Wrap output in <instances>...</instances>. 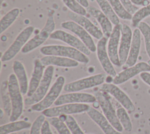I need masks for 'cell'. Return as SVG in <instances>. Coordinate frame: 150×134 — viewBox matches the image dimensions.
Instances as JSON below:
<instances>
[{
	"label": "cell",
	"mask_w": 150,
	"mask_h": 134,
	"mask_svg": "<svg viewBox=\"0 0 150 134\" xmlns=\"http://www.w3.org/2000/svg\"><path fill=\"white\" fill-rule=\"evenodd\" d=\"M125 9L132 15L139 9L138 6L134 5L131 0H120Z\"/></svg>",
	"instance_id": "8d00e7d4"
},
{
	"label": "cell",
	"mask_w": 150,
	"mask_h": 134,
	"mask_svg": "<svg viewBox=\"0 0 150 134\" xmlns=\"http://www.w3.org/2000/svg\"><path fill=\"white\" fill-rule=\"evenodd\" d=\"M86 112L105 134H122L121 132L117 131L111 125L104 115L95 108L90 107Z\"/></svg>",
	"instance_id": "44dd1931"
},
{
	"label": "cell",
	"mask_w": 150,
	"mask_h": 134,
	"mask_svg": "<svg viewBox=\"0 0 150 134\" xmlns=\"http://www.w3.org/2000/svg\"><path fill=\"white\" fill-rule=\"evenodd\" d=\"M81 6H83L84 8H87L89 6V3L88 0H76Z\"/></svg>",
	"instance_id": "60d3db41"
},
{
	"label": "cell",
	"mask_w": 150,
	"mask_h": 134,
	"mask_svg": "<svg viewBox=\"0 0 150 134\" xmlns=\"http://www.w3.org/2000/svg\"><path fill=\"white\" fill-rule=\"evenodd\" d=\"M100 89L113 96L128 112H132L135 107L129 97L117 85L111 83H104Z\"/></svg>",
	"instance_id": "30bf717a"
},
{
	"label": "cell",
	"mask_w": 150,
	"mask_h": 134,
	"mask_svg": "<svg viewBox=\"0 0 150 134\" xmlns=\"http://www.w3.org/2000/svg\"><path fill=\"white\" fill-rule=\"evenodd\" d=\"M65 83V78L63 76H59L56 79L49 91L39 102L31 106V109L36 112H42L49 108L56 101L60 94L63 89Z\"/></svg>",
	"instance_id": "5b68a950"
},
{
	"label": "cell",
	"mask_w": 150,
	"mask_h": 134,
	"mask_svg": "<svg viewBox=\"0 0 150 134\" xmlns=\"http://www.w3.org/2000/svg\"><path fill=\"white\" fill-rule=\"evenodd\" d=\"M71 134H86L81 129L76 119L71 115H67L64 122Z\"/></svg>",
	"instance_id": "e575fe53"
},
{
	"label": "cell",
	"mask_w": 150,
	"mask_h": 134,
	"mask_svg": "<svg viewBox=\"0 0 150 134\" xmlns=\"http://www.w3.org/2000/svg\"><path fill=\"white\" fill-rule=\"evenodd\" d=\"M150 72V64L145 62H139L134 65L125 68L113 78L112 83L118 85L126 82L142 72Z\"/></svg>",
	"instance_id": "5bb4252c"
},
{
	"label": "cell",
	"mask_w": 150,
	"mask_h": 134,
	"mask_svg": "<svg viewBox=\"0 0 150 134\" xmlns=\"http://www.w3.org/2000/svg\"><path fill=\"white\" fill-rule=\"evenodd\" d=\"M0 92L2 104V109L5 113L8 116H10L12 112V103L8 91V81H4L1 83Z\"/></svg>",
	"instance_id": "4316f807"
},
{
	"label": "cell",
	"mask_w": 150,
	"mask_h": 134,
	"mask_svg": "<svg viewBox=\"0 0 150 134\" xmlns=\"http://www.w3.org/2000/svg\"><path fill=\"white\" fill-rule=\"evenodd\" d=\"M132 34L133 32L128 25L121 24V38L118 49L119 59L121 65H124L127 61L131 45Z\"/></svg>",
	"instance_id": "e0dca14e"
},
{
	"label": "cell",
	"mask_w": 150,
	"mask_h": 134,
	"mask_svg": "<svg viewBox=\"0 0 150 134\" xmlns=\"http://www.w3.org/2000/svg\"><path fill=\"white\" fill-rule=\"evenodd\" d=\"M137 6H145L149 4L148 0H131Z\"/></svg>",
	"instance_id": "ab89813d"
},
{
	"label": "cell",
	"mask_w": 150,
	"mask_h": 134,
	"mask_svg": "<svg viewBox=\"0 0 150 134\" xmlns=\"http://www.w3.org/2000/svg\"><path fill=\"white\" fill-rule=\"evenodd\" d=\"M40 52L45 56L53 55L68 58L84 64L88 63L90 61L87 55L70 46L62 45H45L40 48Z\"/></svg>",
	"instance_id": "6da1fadb"
},
{
	"label": "cell",
	"mask_w": 150,
	"mask_h": 134,
	"mask_svg": "<svg viewBox=\"0 0 150 134\" xmlns=\"http://www.w3.org/2000/svg\"><path fill=\"white\" fill-rule=\"evenodd\" d=\"M61 26L73 32L77 36L91 51V52H96L97 46L94 42L93 36L82 26L76 22L70 20L63 22L61 24Z\"/></svg>",
	"instance_id": "8fae6325"
},
{
	"label": "cell",
	"mask_w": 150,
	"mask_h": 134,
	"mask_svg": "<svg viewBox=\"0 0 150 134\" xmlns=\"http://www.w3.org/2000/svg\"><path fill=\"white\" fill-rule=\"evenodd\" d=\"M8 91L12 103V112L9 116L11 122L17 120L23 110V99L22 93L17 78L14 73H11L8 78Z\"/></svg>",
	"instance_id": "7a4b0ae2"
},
{
	"label": "cell",
	"mask_w": 150,
	"mask_h": 134,
	"mask_svg": "<svg viewBox=\"0 0 150 134\" xmlns=\"http://www.w3.org/2000/svg\"><path fill=\"white\" fill-rule=\"evenodd\" d=\"M50 38L61 41L70 46L78 49L87 56L91 53V51L78 37L65 31L62 29L54 30L51 34Z\"/></svg>",
	"instance_id": "4fadbf2b"
},
{
	"label": "cell",
	"mask_w": 150,
	"mask_h": 134,
	"mask_svg": "<svg viewBox=\"0 0 150 134\" xmlns=\"http://www.w3.org/2000/svg\"><path fill=\"white\" fill-rule=\"evenodd\" d=\"M34 29L35 28L33 26H28L25 28L17 35L12 43L2 55L1 57V62H7L15 57L29 40Z\"/></svg>",
	"instance_id": "8992f818"
},
{
	"label": "cell",
	"mask_w": 150,
	"mask_h": 134,
	"mask_svg": "<svg viewBox=\"0 0 150 134\" xmlns=\"http://www.w3.org/2000/svg\"><path fill=\"white\" fill-rule=\"evenodd\" d=\"M139 77L145 83L146 85L150 86V72H144L139 74Z\"/></svg>",
	"instance_id": "f35d334b"
},
{
	"label": "cell",
	"mask_w": 150,
	"mask_h": 134,
	"mask_svg": "<svg viewBox=\"0 0 150 134\" xmlns=\"http://www.w3.org/2000/svg\"><path fill=\"white\" fill-rule=\"evenodd\" d=\"M0 112H1V114H0V118L1 119V118H2V117L4 116V114L5 113V112H4V110H3V109H0Z\"/></svg>",
	"instance_id": "b9f144b4"
},
{
	"label": "cell",
	"mask_w": 150,
	"mask_h": 134,
	"mask_svg": "<svg viewBox=\"0 0 150 134\" xmlns=\"http://www.w3.org/2000/svg\"><path fill=\"white\" fill-rule=\"evenodd\" d=\"M141 45V33L138 28H136L132 34V38L128 56L124 68L132 66L137 63Z\"/></svg>",
	"instance_id": "ffe728a7"
},
{
	"label": "cell",
	"mask_w": 150,
	"mask_h": 134,
	"mask_svg": "<svg viewBox=\"0 0 150 134\" xmlns=\"http://www.w3.org/2000/svg\"><path fill=\"white\" fill-rule=\"evenodd\" d=\"M90 106L86 103H66L50 107L42 111V114L49 118L59 117L61 115H69L87 112Z\"/></svg>",
	"instance_id": "9c48e42d"
},
{
	"label": "cell",
	"mask_w": 150,
	"mask_h": 134,
	"mask_svg": "<svg viewBox=\"0 0 150 134\" xmlns=\"http://www.w3.org/2000/svg\"><path fill=\"white\" fill-rule=\"evenodd\" d=\"M55 22L52 14L49 15L46 21L45 24L38 34L30 39L22 48V53H28L35 50L50 38L51 34L55 29Z\"/></svg>",
	"instance_id": "3957f363"
},
{
	"label": "cell",
	"mask_w": 150,
	"mask_h": 134,
	"mask_svg": "<svg viewBox=\"0 0 150 134\" xmlns=\"http://www.w3.org/2000/svg\"><path fill=\"white\" fill-rule=\"evenodd\" d=\"M45 66L41 62L40 59H35L33 69L29 82V88L27 96H32L37 89L44 75Z\"/></svg>",
	"instance_id": "7402d4cb"
},
{
	"label": "cell",
	"mask_w": 150,
	"mask_h": 134,
	"mask_svg": "<svg viewBox=\"0 0 150 134\" xmlns=\"http://www.w3.org/2000/svg\"><path fill=\"white\" fill-rule=\"evenodd\" d=\"M116 112L118 119L123 129L127 132H131L132 129V124L128 115V111L122 106L118 108L116 110Z\"/></svg>",
	"instance_id": "f546056e"
},
{
	"label": "cell",
	"mask_w": 150,
	"mask_h": 134,
	"mask_svg": "<svg viewBox=\"0 0 150 134\" xmlns=\"http://www.w3.org/2000/svg\"><path fill=\"white\" fill-rule=\"evenodd\" d=\"M32 123L26 120L11 122L0 126V134H8L30 128Z\"/></svg>",
	"instance_id": "d4e9b609"
},
{
	"label": "cell",
	"mask_w": 150,
	"mask_h": 134,
	"mask_svg": "<svg viewBox=\"0 0 150 134\" xmlns=\"http://www.w3.org/2000/svg\"><path fill=\"white\" fill-rule=\"evenodd\" d=\"M12 69L18 81L22 95H25L27 94L29 88V82L23 64L19 61L16 60L13 63Z\"/></svg>",
	"instance_id": "cb8c5ba5"
},
{
	"label": "cell",
	"mask_w": 150,
	"mask_h": 134,
	"mask_svg": "<svg viewBox=\"0 0 150 134\" xmlns=\"http://www.w3.org/2000/svg\"><path fill=\"white\" fill-rule=\"evenodd\" d=\"M41 134H53L50 128V124L48 120H45L43 122L41 129Z\"/></svg>",
	"instance_id": "74e56055"
},
{
	"label": "cell",
	"mask_w": 150,
	"mask_h": 134,
	"mask_svg": "<svg viewBox=\"0 0 150 134\" xmlns=\"http://www.w3.org/2000/svg\"><path fill=\"white\" fill-rule=\"evenodd\" d=\"M40 61L45 66L51 65L63 68H75L79 65V62L76 60L53 55L45 56L40 59Z\"/></svg>",
	"instance_id": "603a6c76"
},
{
	"label": "cell",
	"mask_w": 150,
	"mask_h": 134,
	"mask_svg": "<svg viewBox=\"0 0 150 134\" xmlns=\"http://www.w3.org/2000/svg\"><path fill=\"white\" fill-rule=\"evenodd\" d=\"M108 95L107 93L99 89L95 92L94 96L104 115L117 131L122 132L124 129L118 119L116 110L110 101Z\"/></svg>",
	"instance_id": "277c9868"
},
{
	"label": "cell",
	"mask_w": 150,
	"mask_h": 134,
	"mask_svg": "<svg viewBox=\"0 0 150 134\" xmlns=\"http://www.w3.org/2000/svg\"><path fill=\"white\" fill-rule=\"evenodd\" d=\"M118 16L124 20H131L132 15L124 7L120 0H108Z\"/></svg>",
	"instance_id": "4dcf8cb0"
},
{
	"label": "cell",
	"mask_w": 150,
	"mask_h": 134,
	"mask_svg": "<svg viewBox=\"0 0 150 134\" xmlns=\"http://www.w3.org/2000/svg\"><path fill=\"white\" fill-rule=\"evenodd\" d=\"M54 68L53 66H47L45 70L44 75L37 89L30 96L24 100L26 105H33L42 101L48 92V90L52 81Z\"/></svg>",
	"instance_id": "52a82bcc"
},
{
	"label": "cell",
	"mask_w": 150,
	"mask_h": 134,
	"mask_svg": "<svg viewBox=\"0 0 150 134\" xmlns=\"http://www.w3.org/2000/svg\"><path fill=\"white\" fill-rule=\"evenodd\" d=\"M107 38L104 36L98 40L96 45L97 56L105 72L110 76L114 78L117 73L109 57L107 52Z\"/></svg>",
	"instance_id": "7c38bea8"
},
{
	"label": "cell",
	"mask_w": 150,
	"mask_h": 134,
	"mask_svg": "<svg viewBox=\"0 0 150 134\" xmlns=\"http://www.w3.org/2000/svg\"><path fill=\"white\" fill-rule=\"evenodd\" d=\"M45 116L42 113L36 118L30 128L29 134H41V129L45 122Z\"/></svg>",
	"instance_id": "d590c367"
},
{
	"label": "cell",
	"mask_w": 150,
	"mask_h": 134,
	"mask_svg": "<svg viewBox=\"0 0 150 134\" xmlns=\"http://www.w3.org/2000/svg\"><path fill=\"white\" fill-rule=\"evenodd\" d=\"M86 11L99 24L104 36L109 38L113 29L112 23L107 16L104 14L101 9L93 6H89L86 8Z\"/></svg>",
	"instance_id": "d6986e66"
},
{
	"label": "cell",
	"mask_w": 150,
	"mask_h": 134,
	"mask_svg": "<svg viewBox=\"0 0 150 134\" xmlns=\"http://www.w3.org/2000/svg\"><path fill=\"white\" fill-rule=\"evenodd\" d=\"M121 24L114 25L112 31L108 38L109 39L107 46L110 60L112 64L117 66H121L118 55V49L121 38Z\"/></svg>",
	"instance_id": "9a60e30c"
},
{
	"label": "cell",
	"mask_w": 150,
	"mask_h": 134,
	"mask_svg": "<svg viewBox=\"0 0 150 134\" xmlns=\"http://www.w3.org/2000/svg\"><path fill=\"white\" fill-rule=\"evenodd\" d=\"M67 16L70 20L82 26L94 38L99 40L104 36L102 30L96 26L89 19L86 17L85 15H79L71 11L68 14Z\"/></svg>",
	"instance_id": "ac0fdd59"
},
{
	"label": "cell",
	"mask_w": 150,
	"mask_h": 134,
	"mask_svg": "<svg viewBox=\"0 0 150 134\" xmlns=\"http://www.w3.org/2000/svg\"><path fill=\"white\" fill-rule=\"evenodd\" d=\"M96 101V98L92 94L74 92L60 95L54 105L59 106L66 103H90Z\"/></svg>",
	"instance_id": "2e32d148"
},
{
	"label": "cell",
	"mask_w": 150,
	"mask_h": 134,
	"mask_svg": "<svg viewBox=\"0 0 150 134\" xmlns=\"http://www.w3.org/2000/svg\"><path fill=\"white\" fill-rule=\"evenodd\" d=\"M105 79L104 73L96 74L68 83L64 86L63 90L67 92H80L101 85L104 83Z\"/></svg>",
	"instance_id": "ba28073f"
},
{
	"label": "cell",
	"mask_w": 150,
	"mask_h": 134,
	"mask_svg": "<svg viewBox=\"0 0 150 134\" xmlns=\"http://www.w3.org/2000/svg\"><path fill=\"white\" fill-rule=\"evenodd\" d=\"M48 121L50 125L57 130L58 134H71L66 123L61 120L59 117L50 118Z\"/></svg>",
	"instance_id": "d6a6232c"
},
{
	"label": "cell",
	"mask_w": 150,
	"mask_h": 134,
	"mask_svg": "<svg viewBox=\"0 0 150 134\" xmlns=\"http://www.w3.org/2000/svg\"><path fill=\"white\" fill-rule=\"evenodd\" d=\"M148 1H150V0H148Z\"/></svg>",
	"instance_id": "ee69618b"
},
{
	"label": "cell",
	"mask_w": 150,
	"mask_h": 134,
	"mask_svg": "<svg viewBox=\"0 0 150 134\" xmlns=\"http://www.w3.org/2000/svg\"><path fill=\"white\" fill-rule=\"evenodd\" d=\"M137 28L139 29L141 35L143 36L145 51L150 59V26L146 22L142 21Z\"/></svg>",
	"instance_id": "1f68e13d"
},
{
	"label": "cell",
	"mask_w": 150,
	"mask_h": 134,
	"mask_svg": "<svg viewBox=\"0 0 150 134\" xmlns=\"http://www.w3.org/2000/svg\"><path fill=\"white\" fill-rule=\"evenodd\" d=\"M101 11L105 14L110 19L113 25H116L120 24V18L113 10L108 0H96Z\"/></svg>",
	"instance_id": "83f0119b"
},
{
	"label": "cell",
	"mask_w": 150,
	"mask_h": 134,
	"mask_svg": "<svg viewBox=\"0 0 150 134\" xmlns=\"http://www.w3.org/2000/svg\"><path fill=\"white\" fill-rule=\"evenodd\" d=\"M20 14V10L18 8H13L6 12L0 21V34H2L8 29L16 20Z\"/></svg>",
	"instance_id": "484cf974"
},
{
	"label": "cell",
	"mask_w": 150,
	"mask_h": 134,
	"mask_svg": "<svg viewBox=\"0 0 150 134\" xmlns=\"http://www.w3.org/2000/svg\"><path fill=\"white\" fill-rule=\"evenodd\" d=\"M150 16V3L145 6H143L142 8H139L132 16L131 24L132 26L135 28H137L140 22L142 21L144 19Z\"/></svg>",
	"instance_id": "f1b7e54d"
},
{
	"label": "cell",
	"mask_w": 150,
	"mask_h": 134,
	"mask_svg": "<svg viewBox=\"0 0 150 134\" xmlns=\"http://www.w3.org/2000/svg\"><path fill=\"white\" fill-rule=\"evenodd\" d=\"M8 134H17L16 132H13V133H8Z\"/></svg>",
	"instance_id": "7bdbcfd3"
},
{
	"label": "cell",
	"mask_w": 150,
	"mask_h": 134,
	"mask_svg": "<svg viewBox=\"0 0 150 134\" xmlns=\"http://www.w3.org/2000/svg\"><path fill=\"white\" fill-rule=\"evenodd\" d=\"M64 4L73 12L81 15H85L87 13L86 9L81 6L76 0H62Z\"/></svg>",
	"instance_id": "836d02e7"
}]
</instances>
